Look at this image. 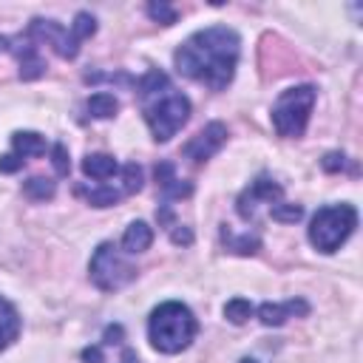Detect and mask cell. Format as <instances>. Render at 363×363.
Masks as SVG:
<instances>
[{
	"label": "cell",
	"instance_id": "obj_1",
	"mask_svg": "<svg viewBox=\"0 0 363 363\" xmlns=\"http://www.w3.org/2000/svg\"><path fill=\"white\" fill-rule=\"evenodd\" d=\"M241 54V37L227 26H210L190 34L173 54V65L182 77L196 79L213 91H224L235 74Z\"/></svg>",
	"mask_w": 363,
	"mask_h": 363
},
{
	"label": "cell",
	"instance_id": "obj_2",
	"mask_svg": "<svg viewBox=\"0 0 363 363\" xmlns=\"http://www.w3.org/2000/svg\"><path fill=\"white\" fill-rule=\"evenodd\" d=\"M136 91L142 96V116L156 142H167L190 119V99L170 85L164 71L150 68L142 79H136Z\"/></svg>",
	"mask_w": 363,
	"mask_h": 363
},
{
	"label": "cell",
	"instance_id": "obj_3",
	"mask_svg": "<svg viewBox=\"0 0 363 363\" xmlns=\"http://www.w3.org/2000/svg\"><path fill=\"white\" fill-rule=\"evenodd\" d=\"M199 332V323L193 312L179 301L159 303L147 318V340L162 354H179L193 343Z\"/></svg>",
	"mask_w": 363,
	"mask_h": 363
},
{
	"label": "cell",
	"instance_id": "obj_4",
	"mask_svg": "<svg viewBox=\"0 0 363 363\" xmlns=\"http://www.w3.org/2000/svg\"><path fill=\"white\" fill-rule=\"evenodd\" d=\"M357 227V210L352 204H329L320 207L309 221V241L318 252H335L340 244L354 233Z\"/></svg>",
	"mask_w": 363,
	"mask_h": 363
},
{
	"label": "cell",
	"instance_id": "obj_5",
	"mask_svg": "<svg viewBox=\"0 0 363 363\" xmlns=\"http://www.w3.org/2000/svg\"><path fill=\"white\" fill-rule=\"evenodd\" d=\"M315 105V88L312 85H295L286 88L275 105H272V128L284 139H298L306 130L309 113Z\"/></svg>",
	"mask_w": 363,
	"mask_h": 363
},
{
	"label": "cell",
	"instance_id": "obj_6",
	"mask_svg": "<svg viewBox=\"0 0 363 363\" xmlns=\"http://www.w3.org/2000/svg\"><path fill=\"white\" fill-rule=\"evenodd\" d=\"M88 275H91V281H94L96 289H102V292H116V289L128 286V284L136 278V267L119 252L116 244L102 241V244L94 250V255H91Z\"/></svg>",
	"mask_w": 363,
	"mask_h": 363
},
{
	"label": "cell",
	"instance_id": "obj_7",
	"mask_svg": "<svg viewBox=\"0 0 363 363\" xmlns=\"http://www.w3.org/2000/svg\"><path fill=\"white\" fill-rule=\"evenodd\" d=\"M26 37L31 43H45L51 45L62 60H74L79 54V43L71 37L68 28H62L57 20H43V17H34L26 28Z\"/></svg>",
	"mask_w": 363,
	"mask_h": 363
},
{
	"label": "cell",
	"instance_id": "obj_8",
	"mask_svg": "<svg viewBox=\"0 0 363 363\" xmlns=\"http://www.w3.org/2000/svg\"><path fill=\"white\" fill-rule=\"evenodd\" d=\"M281 196H284V187H281L275 179L258 176V179L250 182V187L238 196L235 210H238L241 218H252L255 210H258V204H275V201H281Z\"/></svg>",
	"mask_w": 363,
	"mask_h": 363
},
{
	"label": "cell",
	"instance_id": "obj_9",
	"mask_svg": "<svg viewBox=\"0 0 363 363\" xmlns=\"http://www.w3.org/2000/svg\"><path fill=\"white\" fill-rule=\"evenodd\" d=\"M224 142H227V128L221 122H210L184 145V156L193 162H207L210 156H216L221 150Z\"/></svg>",
	"mask_w": 363,
	"mask_h": 363
},
{
	"label": "cell",
	"instance_id": "obj_10",
	"mask_svg": "<svg viewBox=\"0 0 363 363\" xmlns=\"http://www.w3.org/2000/svg\"><path fill=\"white\" fill-rule=\"evenodd\" d=\"M9 51H14V57H17V62H20V79H37V77H43L45 74V60L40 57V51H37V45L23 34L20 40H11V45H9Z\"/></svg>",
	"mask_w": 363,
	"mask_h": 363
},
{
	"label": "cell",
	"instance_id": "obj_11",
	"mask_svg": "<svg viewBox=\"0 0 363 363\" xmlns=\"http://www.w3.org/2000/svg\"><path fill=\"white\" fill-rule=\"evenodd\" d=\"M295 315H309V303L303 301V298H292V301H286V303H272V301H267V303H261L258 306V320L264 323V326H284L289 318H295Z\"/></svg>",
	"mask_w": 363,
	"mask_h": 363
},
{
	"label": "cell",
	"instance_id": "obj_12",
	"mask_svg": "<svg viewBox=\"0 0 363 363\" xmlns=\"http://www.w3.org/2000/svg\"><path fill=\"white\" fill-rule=\"evenodd\" d=\"M156 184L164 193V199H187V196H193V184L182 182L170 162H159L156 164Z\"/></svg>",
	"mask_w": 363,
	"mask_h": 363
},
{
	"label": "cell",
	"instance_id": "obj_13",
	"mask_svg": "<svg viewBox=\"0 0 363 363\" xmlns=\"http://www.w3.org/2000/svg\"><path fill=\"white\" fill-rule=\"evenodd\" d=\"M153 244V227L147 221H130L122 235V250L125 252H145Z\"/></svg>",
	"mask_w": 363,
	"mask_h": 363
},
{
	"label": "cell",
	"instance_id": "obj_14",
	"mask_svg": "<svg viewBox=\"0 0 363 363\" xmlns=\"http://www.w3.org/2000/svg\"><path fill=\"white\" fill-rule=\"evenodd\" d=\"M20 337V315L17 309L0 295V352L9 349Z\"/></svg>",
	"mask_w": 363,
	"mask_h": 363
},
{
	"label": "cell",
	"instance_id": "obj_15",
	"mask_svg": "<svg viewBox=\"0 0 363 363\" xmlns=\"http://www.w3.org/2000/svg\"><path fill=\"white\" fill-rule=\"evenodd\" d=\"M116 170H119V164H116V159L108 156V153H88V156L82 159V173L91 176V179L105 182V179H111Z\"/></svg>",
	"mask_w": 363,
	"mask_h": 363
},
{
	"label": "cell",
	"instance_id": "obj_16",
	"mask_svg": "<svg viewBox=\"0 0 363 363\" xmlns=\"http://www.w3.org/2000/svg\"><path fill=\"white\" fill-rule=\"evenodd\" d=\"M11 145H14V153L17 156H43L45 153V136H40L37 130H17L11 136Z\"/></svg>",
	"mask_w": 363,
	"mask_h": 363
},
{
	"label": "cell",
	"instance_id": "obj_17",
	"mask_svg": "<svg viewBox=\"0 0 363 363\" xmlns=\"http://www.w3.org/2000/svg\"><path fill=\"white\" fill-rule=\"evenodd\" d=\"M221 241H224V247H227L230 252H235V255H255V252L261 250V238H258V235H250V233L233 235V233L227 230V224L221 227Z\"/></svg>",
	"mask_w": 363,
	"mask_h": 363
},
{
	"label": "cell",
	"instance_id": "obj_18",
	"mask_svg": "<svg viewBox=\"0 0 363 363\" xmlns=\"http://www.w3.org/2000/svg\"><path fill=\"white\" fill-rule=\"evenodd\" d=\"M77 196H85V201L91 204V207H113V204H119V199H122V190H116V187H108V184H102V187H77Z\"/></svg>",
	"mask_w": 363,
	"mask_h": 363
},
{
	"label": "cell",
	"instance_id": "obj_19",
	"mask_svg": "<svg viewBox=\"0 0 363 363\" xmlns=\"http://www.w3.org/2000/svg\"><path fill=\"white\" fill-rule=\"evenodd\" d=\"M85 108H88V113L96 116V119H111V116L119 113V99H116L113 94H108V91H99V94H91V96H88Z\"/></svg>",
	"mask_w": 363,
	"mask_h": 363
},
{
	"label": "cell",
	"instance_id": "obj_20",
	"mask_svg": "<svg viewBox=\"0 0 363 363\" xmlns=\"http://www.w3.org/2000/svg\"><path fill=\"white\" fill-rule=\"evenodd\" d=\"M23 193H26L28 199H34V201H48V199H54L57 184H54L51 179H45V176H31V179L23 184Z\"/></svg>",
	"mask_w": 363,
	"mask_h": 363
},
{
	"label": "cell",
	"instance_id": "obj_21",
	"mask_svg": "<svg viewBox=\"0 0 363 363\" xmlns=\"http://www.w3.org/2000/svg\"><path fill=\"white\" fill-rule=\"evenodd\" d=\"M252 315H255V306H252L247 298H233V301L224 303V318H227L230 323H235V326L247 323Z\"/></svg>",
	"mask_w": 363,
	"mask_h": 363
},
{
	"label": "cell",
	"instance_id": "obj_22",
	"mask_svg": "<svg viewBox=\"0 0 363 363\" xmlns=\"http://www.w3.org/2000/svg\"><path fill=\"white\" fill-rule=\"evenodd\" d=\"M94 34H96V20H94V14L77 11V17H74V23H71V37H74L77 43H82V40H88V37H94Z\"/></svg>",
	"mask_w": 363,
	"mask_h": 363
},
{
	"label": "cell",
	"instance_id": "obj_23",
	"mask_svg": "<svg viewBox=\"0 0 363 363\" xmlns=\"http://www.w3.org/2000/svg\"><path fill=\"white\" fill-rule=\"evenodd\" d=\"M147 17H150L153 23L173 26V23L179 20V11H176L170 3H164V0H153V3H147Z\"/></svg>",
	"mask_w": 363,
	"mask_h": 363
},
{
	"label": "cell",
	"instance_id": "obj_24",
	"mask_svg": "<svg viewBox=\"0 0 363 363\" xmlns=\"http://www.w3.org/2000/svg\"><path fill=\"white\" fill-rule=\"evenodd\" d=\"M269 213L281 224H295L303 216V207L301 204H289V201H275V204H269Z\"/></svg>",
	"mask_w": 363,
	"mask_h": 363
},
{
	"label": "cell",
	"instance_id": "obj_25",
	"mask_svg": "<svg viewBox=\"0 0 363 363\" xmlns=\"http://www.w3.org/2000/svg\"><path fill=\"white\" fill-rule=\"evenodd\" d=\"M122 193H139L142 190V167L136 164V162H130V164H125L122 167Z\"/></svg>",
	"mask_w": 363,
	"mask_h": 363
},
{
	"label": "cell",
	"instance_id": "obj_26",
	"mask_svg": "<svg viewBox=\"0 0 363 363\" xmlns=\"http://www.w3.org/2000/svg\"><path fill=\"white\" fill-rule=\"evenodd\" d=\"M51 162H54V170H57V176H68V170H71V162H68V150H65V145H54L51 147Z\"/></svg>",
	"mask_w": 363,
	"mask_h": 363
},
{
	"label": "cell",
	"instance_id": "obj_27",
	"mask_svg": "<svg viewBox=\"0 0 363 363\" xmlns=\"http://www.w3.org/2000/svg\"><path fill=\"white\" fill-rule=\"evenodd\" d=\"M320 164H323V170H326V173H337V170H343V167H346V156H343V153H337V150H332V153H326V156H323V162H320Z\"/></svg>",
	"mask_w": 363,
	"mask_h": 363
},
{
	"label": "cell",
	"instance_id": "obj_28",
	"mask_svg": "<svg viewBox=\"0 0 363 363\" xmlns=\"http://www.w3.org/2000/svg\"><path fill=\"white\" fill-rule=\"evenodd\" d=\"M23 156H17V153H3L0 156V173H17L20 167H23Z\"/></svg>",
	"mask_w": 363,
	"mask_h": 363
},
{
	"label": "cell",
	"instance_id": "obj_29",
	"mask_svg": "<svg viewBox=\"0 0 363 363\" xmlns=\"http://www.w3.org/2000/svg\"><path fill=\"white\" fill-rule=\"evenodd\" d=\"M170 241L187 247V244H193V230L184 227V224H176V227H170Z\"/></svg>",
	"mask_w": 363,
	"mask_h": 363
},
{
	"label": "cell",
	"instance_id": "obj_30",
	"mask_svg": "<svg viewBox=\"0 0 363 363\" xmlns=\"http://www.w3.org/2000/svg\"><path fill=\"white\" fill-rule=\"evenodd\" d=\"M122 337H125V329H122L119 323L108 326V329H105V335H102V340H105V343H122Z\"/></svg>",
	"mask_w": 363,
	"mask_h": 363
},
{
	"label": "cell",
	"instance_id": "obj_31",
	"mask_svg": "<svg viewBox=\"0 0 363 363\" xmlns=\"http://www.w3.org/2000/svg\"><path fill=\"white\" fill-rule=\"evenodd\" d=\"M82 360H85V363H105L99 346H88V349H82Z\"/></svg>",
	"mask_w": 363,
	"mask_h": 363
},
{
	"label": "cell",
	"instance_id": "obj_32",
	"mask_svg": "<svg viewBox=\"0 0 363 363\" xmlns=\"http://www.w3.org/2000/svg\"><path fill=\"white\" fill-rule=\"evenodd\" d=\"M119 363H139V357H136V352L133 349H122V354H119Z\"/></svg>",
	"mask_w": 363,
	"mask_h": 363
},
{
	"label": "cell",
	"instance_id": "obj_33",
	"mask_svg": "<svg viewBox=\"0 0 363 363\" xmlns=\"http://www.w3.org/2000/svg\"><path fill=\"white\" fill-rule=\"evenodd\" d=\"M9 45H11V37H0V51H9Z\"/></svg>",
	"mask_w": 363,
	"mask_h": 363
},
{
	"label": "cell",
	"instance_id": "obj_34",
	"mask_svg": "<svg viewBox=\"0 0 363 363\" xmlns=\"http://www.w3.org/2000/svg\"><path fill=\"white\" fill-rule=\"evenodd\" d=\"M241 363H258V360H252V357H241Z\"/></svg>",
	"mask_w": 363,
	"mask_h": 363
}]
</instances>
